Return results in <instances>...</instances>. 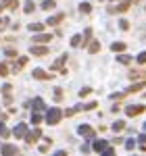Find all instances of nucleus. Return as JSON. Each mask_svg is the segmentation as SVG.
Wrapping results in <instances>:
<instances>
[{"label":"nucleus","mask_w":146,"mask_h":156,"mask_svg":"<svg viewBox=\"0 0 146 156\" xmlns=\"http://www.w3.org/2000/svg\"><path fill=\"white\" fill-rule=\"evenodd\" d=\"M15 137H23L25 133H27V125H25V123H19V125H17V127H15Z\"/></svg>","instance_id":"0eeeda50"},{"label":"nucleus","mask_w":146,"mask_h":156,"mask_svg":"<svg viewBox=\"0 0 146 156\" xmlns=\"http://www.w3.org/2000/svg\"><path fill=\"white\" fill-rule=\"evenodd\" d=\"M134 0H123L121 4H117V6H111L109 12H125L127 9H130V4H132Z\"/></svg>","instance_id":"20e7f679"},{"label":"nucleus","mask_w":146,"mask_h":156,"mask_svg":"<svg viewBox=\"0 0 146 156\" xmlns=\"http://www.w3.org/2000/svg\"><path fill=\"white\" fill-rule=\"evenodd\" d=\"M34 77H36V79H50L52 75H48V73H44L42 69H36V71H34Z\"/></svg>","instance_id":"f8f14e48"},{"label":"nucleus","mask_w":146,"mask_h":156,"mask_svg":"<svg viewBox=\"0 0 146 156\" xmlns=\"http://www.w3.org/2000/svg\"><path fill=\"white\" fill-rule=\"evenodd\" d=\"M0 135H9V131L4 129V125H2V123H0Z\"/></svg>","instance_id":"e433bc0d"},{"label":"nucleus","mask_w":146,"mask_h":156,"mask_svg":"<svg viewBox=\"0 0 146 156\" xmlns=\"http://www.w3.org/2000/svg\"><path fill=\"white\" fill-rule=\"evenodd\" d=\"M136 58H138V62H140V65H144V62H146V50H144V52H140Z\"/></svg>","instance_id":"c85d7f7f"},{"label":"nucleus","mask_w":146,"mask_h":156,"mask_svg":"<svg viewBox=\"0 0 146 156\" xmlns=\"http://www.w3.org/2000/svg\"><path fill=\"white\" fill-rule=\"evenodd\" d=\"M63 19H65V15H63V12H59V15H52V17H48L46 25H59Z\"/></svg>","instance_id":"6e6552de"},{"label":"nucleus","mask_w":146,"mask_h":156,"mask_svg":"<svg viewBox=\"0 0 146 156\" xmlns=\"http://www.w3.org/2000/svg\"><path fill=\"white\" fill-rule=\"evenodd\" d=\"M54 6H57L54 0H44V2H42V9H44V11H50V9H54Z\"/></svg>","instance_id":"dca6fc26"},{"label":"nucleus","mask_w":146,"mask_h":156,"mask_svg":"<svg viewBox=\"0 0 146 156\" xmlns=\"http://www.w3.org/2000/svg\"><path fill=\"white\" fill-rule=\"evenodd\" d=\"M65 60H67V56H61V58L57 60V62H54V65H52L50 69H61V67H63V62H65Z\"/></svg>","instance_id":"5701e85b"},{"label":"nucleus","mask_w":146,"mask_h":156,"mask_svg":"<svg viewBox=\"0 0 146 156\" xmlns=\"http://www.w3.org/2000/svg\"><path fill=\"white\" fill-rule=\"evenodd\" d=\"M54 98H57V100H61V98H63V92H61V90H57V92H54Z\"/></svg>","instance_id":"4c0bfd02"},{"label":"nucleus","mask_w":146,"mask_h":156,"mask_svg":"<svg viewBox=\"0 0 146 156\" xmlns=\"http://www.w3.org/2000/svg\"><path fill=\"white\" fill-rule=\"evenodd\" d=\"M34 108H36V110H42V108H44V100H42V98H36V100H34Z\"/></svg>","instance_id":"aec40b11"},{"label":"nucleus","mask_w":146,"mask_h":156,"mask_svg":"<svg viewBox=\"0 0 146 156\" xmlns=\"http://www.w3.org/2000/svg\"><path fill=\"white\" fill-rule=\"evenodd\" d=\"M6 25H9V19H6V17H2V19H0V29H4Z\"/></svg>","instance_id":"f704fd0d"},{"label":"nucleus","mask_w":146,"mask_h":156,"mask_svg":"<svg viewBox=\"0 0 146 156\" xmlns=\"http://www.w3.org/2000/svg\"><path fill=\"white\" fill-rule=\"evenodd\" d=\"M123 127H125V123H123V121H115V123H113V131H121Z\"/></svg>","instance_id":"412c9836"},{"label":"nucleus","mask_w":146,"mask_h":156,"mask_svg":"<svg viewBox=\"0 0 146 156\" xmlns=\"http://www.w3.org/2000/svg\"><path fill=\"white\" fill-rule=\"evenodd\" d=\"M117 60L123 62V65H130V62H132V56H130V54H121V56H117Z\"/></svg>","instance_id":"a211bd4d"},{"label":"nucleus","mask_w":146,"mask_h":156,"mask_svg":"<svg viewBox=\"0 0 146 156\" xmlns=\"http://www.w3.org/2000/svg\"><path fill=\"white\" fill-rule=\"evenodd\" d=\"M40 121H42V117H40V115H31V123H34V125H38Z\"/></svg>","instance_id":"72a5a7b5"},{"label":"nucleus","mask_w":146,"mask_h":156,"mask_svg":"<svg viewBox=\"0 0 146 156\" xmlns=\"http://www.w3.org/2000/svg\"><path fill=\"white\" fill-rule=\"evenodd\" d=\"M144 131H146V123H144Z\"/></svg>","instance_id":"ea45409f"},{"label":"nucleus","mask_w":146,"mask_h":156,"mask_svg":"<svg viewBox=\"0 0 146 156\" xmlns=\"http://www.w3.org/2000/svg\"><path fill=\"white\" fill-rule=\"evenodd\" d=\"M4 54L11 56V58H15V56H17V50H15V48H6V50H4Z\"/></svg>","instance_id":"bb28decb"},{"label":"nucleus","mask_w":146,"mask_h":156,"mask_svg":"<svg viewBox=\"0 0 146 156\" xmlns=\"http://www.w3.org/2000/svg\"><path fill=\"white\" fill-rule=\"evenodd\" d=\"M34 40H36V42H42V44H46V42L52 40V36H48V34H40V36H36Z\"/></svg>","instance_id":"4468645a"},{"label":"nucleus","mask_w":146,"mask_h":156,"mask_svg":"<svg viewBox=\"0 0 146 156\" xmlns=\"http://www.w3.org/2000/svg\"><path fill=\"white\" fill-rule=\"evenodd\" d=\"M6 75H9V65L0 62V77H6Z\"/></svg>","instance_id":"4be33fe9"},{"label":"nucleus","mask_w":146,"mask_h":156,"mask_svg":"<svg viewBox=\"0 0 146 156\" xmlns=\"http://www.w3.org/2000/svg\"><path fill=\"white\" fill-rule=\"evenodd\" d=\"M144 85H146V81H140V83H134L132 87H127V92H130V94H134V92H140V90H144Z\"/></svg>","instance_id":"9d476101"},{"label":"nucleus","mask_w":146,"mask_h":156,"mask_svg":"<svg viewBox=\"0 0 146 156\" xmlns=\"http://www.w3.org/2000/svg\"><path fill=\"white\" fill-rule=\"evenodd\" d=\"M40 135H42V131H40V129H34L31 133H25V142H27V144H34Z\"/></svg>","instance_id":"423d86ee"},{"label":"nucleus","mask_w":146,"mask_h":156,"mask_svg":"<svg viewBox=\"0 0 146 156\" xmlns=\"http://www.w3.org/2000/svg\"><path fill=\"white\" fill-rule=\"evenodd\" d=\"M34 56H46L48 54V48L46 46H31V50H29Z\"/></svg>","instance_id":"39448f33"},{"label":"nucleus","mask_w":146,"mask_h":156,"mask_svg":"<svg viewBox=\"0 0 146 156\" xmlns=\"http://www.w3.org/2000/svg\"><path fill=\"white\" fill-rule=\"evenodd\" d=\"M142 77H144V71H132L130 73V79H132V81H134V79H142Z\"/></svg>","instance_id":"f3484780"},{"label":"nucleus","mask_w":146,"mask_h":156,"mask_svg":"<svg viewBox=\"0 0 146 156\" xmlns=\"http://www.w3.org/2000/svg\"><path fill=\"white\" fill-rule=\"evenodd\" d=\"M104 148H107V142H104V140H96V142H94V150H96V152H102Z\"/></svg>","instance_id":"ddd939ff"},{"label":"nucleus","mask_w":146,"mask_h":156,"mask_svg":"<svg viewBox=\"0 0 146 156\" xmlns=\"http://www.w3.org/2000/svg\"><path fill=\"white\" fill-rule=\"evenodd\" d=\"M102 154L111 156V154H115V150H113V148H109V146H107V148H104V150H102Z\"/></svg>","instance_id":"c9c22d12"},{"label":"nucleus","mask_w":146,"mask_h":156,"mask_svg":"<svg viewBox=\"0 0 146 156\" xmlns=\"http://www.w3.org/2000/svg\"><path fill=\"white\" fill-rule=\"evenodd\" d=\"M136 148V140H127L125 142V150H134Z\"/></svg>","instance_id":"cd10ccee"},{"label":"nucleus","mask_w":146,"mask_h":156,"mask_svg":"<svg viewBox=\"0 0 146 156\" xmlns=\"http://www.w3.org/2000/svg\"><path fill=\"white\" fill-rule=\"evenodd\" d=\"M98 50H100V42H96V40H94V42L90 44V48H88V52H90V54H96Z\"/></svg>","instance_id":"2eb2a0df"},{"label":"nucleus","mask_w":146,"mask_h":156,"mask_svg":"<svg viewBox=\"0 0 146 156\" xmlns=\"http://www.w3.org/2000/svg\"><path fill=\"white\" fill-rule=\"evenodd\" d=\"M44 25H46V23H29V29H31V31H42Z\"/></svg>","instance_id":"6ab92c4d"},{"label":"nucleus","mask_w":146,"mask_h":156,"mask_svg":"<svg viewBox=\"0 0 146 156\" xmlns=\"http://www.w3.org/2000/svg\"><path fill=\"white\" fill-rule=\"evenodd\" d=\"M90 92H92V87H82V90H79V96H82V98H86L88 94H90Z\"/></svg>","instance_id":"7c9ffc66"},{"label":"nucleus","mask_w":146,"mask_h":156,"mask_svg":"<svg viewBox=\"0 0 146 156\" xmlns=\"http://www.w3.org/2000/svg\"><path fill=\"white\" fill-rule=\"evenodd\" d=\"M34 9H36V4H34V2H25V6H23L25 12H34Z\"/></svg>","instance_id":"b1692460"},{"label":"nucleus","mask_w":146,"mask_h":156,"mask_svg":"<svg viewBox=\"0 0 146 156\" xmlns=\"http://www.w3.org/2000/svg\"><path fill=\"white\" fill-rule=\"evenodd\" d=\"M77 133L84 135V137H88V140H94V129H92L90 125H79V127H77Z\"/></svg>","instance_id":"7ed1b4c3"},{"label":"nucleus","mask_w":146,"mask_h":156,"mask_svg":"<svg viewBox=\"0 0 146 156\" xmlns=\"http://www.w3.org/2000/svg\"><path fill=\"white\" fill-rule=\"evenodd\" d=\"M79 11H82V12H90V11H92V6H90L88 2H84V4L79 6Z\"/></svg>","instance_id":"2f4dec72"},{"label":"nucleus","mask_w":146,"mask_h":156,"mask_svg":"<svg viewBox=\"0 0 146 156\" xmlns=\"http://www.w3.org/2000/svg\"><path fill=\"white\" fill-rule=\"evenodd\" d=\"M98 104L96 102H88V104H84V106H82V110H92V108H96Z\"/></svg>","instance_id":"c756f323"},{"label":"nucleus","mask_w":146,"mask_h":156,"mask_svg":"<svg viewBox=\"0 0 146 156\" xmlns=\"http://www.w3.org/2000/svg\"><path fill=\"white\" fill-rule=\"evenodd\" d=\"M138 140H140V142H142V144H146V133H142V135H140V137H138Z\"/></svg>","instance_id":"58836bf2"},{"label":"nucleus","mask_w":146,"mask_h":156,"mask_svg":"<svg viewBox=\"0 0 146 156\" xmlns=\"http://www.w3.org/2000/svg\"><path fill=\"white\" fill-rule=\"evenodd\" d=\"M82 44V36H73L71 37V46H79Z\"/></svg>","instance_id":"a878e982"},{"label":"nucleus","mask_w":146,"mask_h":156,"mask_svg":"<svg viewBox=\"0 0 146 156\" xmlns=\"http://www.w3.org/2000/svg\"><path fill=\"white\" fill-rule=\"evenodd\" d=\"M146 110L144 104H130V106L125 108V112H127V117H136V115H142Z\"/></svg>","instance_id":"f03ea898"},{"label":"nucleus","mask_w":146,"mask_h":156,"mask_svg":"<svg viewBox=\"0 0 146 156\" xmlns=\"http://www.w3.org/2000/svg\"><path fill=\"white\" fill-rule=\"evenodd\" d=\"M111 50H113V52H123V50H125V44H123V42H113V44H111Z\"/></svg>","instance_id":"9b49d317"},{"label":"nucleus","mask_w":146,"mask_h":156,"mask_svg":"<svg viewBox=\"0 0 146 156\" xmlns=\"http://www.w3.org/2000/svg\"><path fill=\"white\" fill-rule=\"evenodd\" d=\"M61 117H63V110L54 106V108H50V110H48V115H46V121H48L50 125H57V123L61 121Z\"/></svg>","instance_id":"f257e3e1"},{"label":"nucleus","mask_w":146,"mask_h":156,"mask_svg":"<svg viewBox=\"0 0 146 156\" xmlns=\"http://www.w3.org/2000/svg\"><path fill=\"white\" fill-rule=\"evenodd\" d=\"M17 152H19V148H17V146H11V144L2 146V154H4V156H11V154H17Z\"/></svg>","instance_id":"1a4fd4ad"},{"label":"nucleus","mask_w":146,"mask_h":156,"mask_svg":"<svg viewBox=\"0 0 146 156\" xmlns=\"http://www.w3.org/2000/svg\"><path fill=\"white\" fill-rule=\"evenodd\" d=\"M11 90H13V87H11L9 83H6V85H2V94H4V96H9V94H11Z\"/></svg>","instance_id":"473e14b6"},{"label":"nucleus","mask_w":146,"mask_h":156,"mask_svg":"<svg viewBox=\"0 0 146 156\" xmlns=\"http://www.w3.org/2000/svg\"><path fill=\"white\" fill-rule=\"evenodd\" d=\"M119 27H121L123 31H127V29H130V21H127V19H121V21H119Z\"/></svg>","instance_id":"393cba45"}]
</instances>
